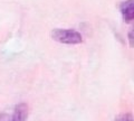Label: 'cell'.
<instances>
[{
  "mask_svg": "<svg viewBox=\"0 0 134 121\" xmlns=\"http://www.w3.org/2000/svg\"><path fill=\"white\" fill-rule=\"evenodd\" d=\"M52 38L54 40L58 41L62 44L67 45H76L81 44L83 41V37L78 31L74 30V29H62L56 28L52 31Z\"/></svg>",
  "mask_w": 134,
  "mask_h": 121,
  "instance_id": "cell-1",
  "label": "cell"
},
{
  "mask_svg": "<svg viewBox=\"0 0 134 121\" xmlns=\"http://www.w3.org/2000/svg\"><path fill=\"white\" fill-rule=\"evenodd\" d=\"M120 9L122 12L124 22L131 23L134 18V0H126V1L122 2Z\"/></svg>",
  "mask_w": 134,
  "mask_h": 121,
  "instance_id": "cell-2",
  "label": "cell"
},
{
  "mask_svg": "<svg viewBox=\"0 0 134 121\" xmlns=\"http://www.w3.org/2000/svg\"><path fill=\"white\" fill-rule=\"evenodd\" d=\"M28 115V108L25 103H21L16 107L15 112L8 121H26V118Z\"/></svg>",
  "mask_w": 134,
  "mask_h": 121,
  "instance_id": "cell-3",
  "label": "cell"
},
{
  "mask_svg": "<svg viewBox=\"0 0 134 121\" xmlns=\"http://www.w3.org/2000/svg\"><path fill=\"white\" fill-rule=\"evenodd\" d=\"M117 121H132V118L130 114H124L122 117H120V118L117 119Z\"/></svg>",
  "mask_w": 134,
  "mask_h": 121,
  "instance_id": "cell-4",
  "label": "cell"
},
{
  "mask_svg": "<svg viewBox=\"0 0 134 121\" xmlns=\"http://www.w3.org/2000/svg\"><path fill=\"white\" fill-rule=\"evenodd\" d=\"M129 40H130V46H133V30L129 33Z\"/></svg>",
  "mask_w": 134,
  "mask_h": 121,
  "instance_id": "cell-5",
  "label": "cell"
}]
</instances>
